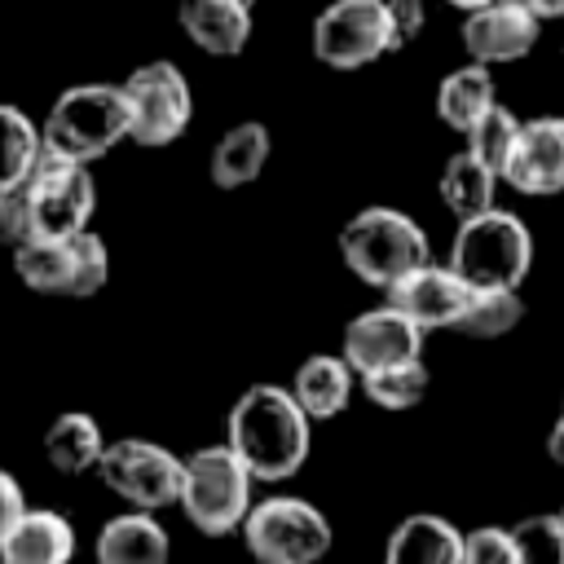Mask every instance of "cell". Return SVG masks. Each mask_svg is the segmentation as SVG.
<instances>
[{"label":"cell","instance_id":"obj_1","mask_svg":"<svg viewBox=\"0 0 564 564\" xmlns=\"http://www.w3.org/2000/svg\"><path fill=\"white\" fill-rule=\"evenodd\" d=\"M225 441L264 485L291 480L313 449V419L291 383H251L225 414Z\"/></svg>","mask_w":564,"mask_h":564},{"label":"cell","instance_id":"obj_2","mask_svg":"<svg viewBox=\"0 0 564 564\" xmlns=\"http://www.w3.org/2000/svg\"><path fill=\"white\" fill-rule=\"evenodd\" d=\"M44 150L79 163L106 159L119 141H132V106L123 84H70L53 97L40 123Z\"/></svg>","mask_w":564,"mask_h":564},{"label":"cell","instance_id":"obj_3","mask_svg":"<svg viewBox=\"0 0 564 564\" xmlns=\"http://www.w3.org/2000/svg\"><path fill=\"white\" fill-rule=\"evenodd\" d=\"M339 256L357 282L388 291L397 278H405L410 269L432 260V238L410 212L388 207V203H370L344 220Z\"/></svg>","mask_w":564,"mask_h":564},{"label":"cell","instance_id":"obj_4","mask_svg":"<svg viewBox=\"0 0 564 564\" xmlns=\"http://www.w3.org/2000/svg\"><path fill=\"white\" fill-rule=\"evenodd\" d=\"M251 485H256V476L247 471L238 449L229 441H216V445L185 454L176 507L203 538H229L242 529V520L256 502Z\"/></svg>","mask_w":564,"mask_h":564},{"label":"cell","instance_id":"obj_5","mask_svg":"<svg viewBox=\"0 0 564 564\" xmlns=\"http://www.w3.org/2000/svg\"><path fill=\"white\" fill-rule=\"evenodd\" d=\"M449 264L476 291L480 286H520L533 269V234L516 212L494 203L489 212L458 220L454 242H449Z\"/></svg>","mask_w":564,"mask_h":564},{"label":"cell","instance_id":"obj_6","mask_svg":"<svg viewBox=\"0 0 564 564\" xmlns=\"http://www.w3.org/2000/svg\"><path fill=\"white\" fill-rule=\"evenodd\" d=\"M13 273L35 295L88 300L110 278V251L93 229H79L70 238H26L22 247H13Z\"/></svg>","mask_w":564,"mask_h":564},{"label":"cell","instance_id":"obj_7","mask_svg":"<svg viewBox=\"0 0 564 564\" xmlns=\"http://www.w3.org/2000/svg\"><path fill=\"white\" fill-rule=\"evenodd\" d=\"M238 533L260 564H317L335 546V529L326 511L295 494H273L264 502H251Z\"/></svg>","mask_w":564,"mask_h":564},{"label":"cell","instance_id":"obj_8","mask_svg":"<svg viewBox=\"0 0 564 564\" xmlns=\"http://www.w3.org/2000/svg\"><path fill=\"white\" fill-rule=\"evenodd\" d=\"M181 471H185V458L172 454L159 441H145V436L106 441L101 463H97L101 485L115 498H123L128 507H145V511L176 507V498H181Z\"/></svg>","mask_w":564,"mask_h":564},{"label":"cell","instance_id":"obj_9","mask_svg":"<svg viewBox=\"0 0 564 564\" xmlns=\"http://www.w3.org/2000/svg\"><path fill=\"white\" fill-rule=\"evenodd\" d=\"M26 189H31L35 238H70L79 229H93V212H97L93 163L40 150V159L26 176Z\"/></svg>","mask_w":564,"mask_h":564},{"label":"cell","instance_id":"obj_10","mask_svg":"<svg viewBox=\"0 0 564 564\" xmlns=\"http://www.w3.org/2000/svg\"><path fill=\"white\" fill-rule=\"evenodd\" d=\"M313 57L330 70H361L392 53V26L383 0H330L313 18Z\"/></svg>","mask_w":564,"mask_h":564},{"label":"cell","instance_id":"obj_11","mask_svg":"<svg viewBox=\"0 0 564 564\" xmlns=\"http://www.w3.org/2000/svg\"><path fill=\"white\" fill-rule=\"evenodd\" d=\"M123 93L132 106V145L159 150V145H172L189 128L194 93L176 62H167V57L141 62L137 70H128Z\"/></svg>","mask_w":564,"mask_h":564},{"label":"cell","instance_id":"obj_12","mask_svg":"<svg viewBox=\"0 0 564 564\" xmlns=\"http://www.w3.org/2000/svg\"><path fill=\"white\" fill-rule=\"evenodd\" d=\"M463 53L485 66H511L542 40V18L520 0H489L463 13Z\"/></svg>","mask_w":564,"mask_h":564},{"label":"cell","instance_id":"obj_13","mask_svg":"<svg viewBox=\"0 0 564 564\" xmlns=\"http://www.w3.org/2000/svg\"><path fill=\"white\" fill-rule=\"evenodd\" d=\"M423 326L414 317H405L392 300L379 304V308H366L357 317H348L344 335H339V352L348 357V366L361 375L370 370H383L392 361H405V357H423Z\"/></svg>","mask_w":564,"mask_h":564},{"label":"cell","instance_id":"obj_14","mask_svg":"<svg viewBox=\"0 0 564 564\" xmlns=\"http://www.w3.org/2000/svg\"><path fill=\"white\" fill-rule=\"evenodd\" d=\"M502 181L529 198L564 194V115H533L520 123V137L502 163Z\"/></svg>","mask_w":564,"mask_h":564},{"label":"cell","instance_id":"obj_15","mask_svg":"<svg viewBox=\"0 0 564 564\" xmlns=\"http://www.w3.org/2000/svg\"><path fill=\"white\" fill-rule=\"evenodd\" d=\"M471 291L476 286L449 260L445 264L423 260L419 269H410L405 278H397L388 286V300L405 317H414L423 330H454L458 317H463V308H467V300H471Z\"/></svg>","mask_w":564,"mask_h":564},{"label":"cell","instance_id":"obj_16","mask_svg":"<svg viewBox=\"0 0 564 564\" xmlns=\"http://www.w3.org/2000/svg\"><path fill=\"white\" fill-rule=\"evenodd\" d=\"M176 26L207 57H238L251 40V4L247 0H176Z\"/></svg>","mask_w":564,"mask_h":564},{"label":"cell","instance_id":"obj_17","mask_svg":"<svg viewBox=\"0 0 564 564\" xmlns=\"http://www.w3.org/2000/svg\"><path fill=\"white\" fill-rule=\"evenodd\" d=\"M273 154V132L264 119H242L234 128L220 132V141L212 145V159H207V176L216 189H247L264 163Z\"/></svg>","mask_w":564,"mask_h":564},{"label":"cell","instance_id":"obj_18","mask_svg":"<svg viewBox=\"0 0 564 564\" xmlns=\"http://www.w3.org/2000/svg\"><path fill=\"white\" fill-rule=\"evenodd\" d=\"M97 560L101 564H163L172 555V538L159 524L154 511L145 507H128L119 516H110L97 533Z\"/></svg>","mask_w":564,"mask_h":564},{"label":"cell","instance_id":"obj_19","mask_svg":"<svg viewBox=\"0 0 564 564\" xmlns=\"http://www.w3.org/2000/svg\"><path fill=\"white\" fill-rule=\"evenodd\" d=\"M357 383H361V379H357V370L348 366L344 352H313V357H304V361L295 366V375H291V392H295V401L308 410L313 423L344 414L348 401H352V392H357Z\"/></svg>","mask_w":564,"mask_h":564},{"label":"cell","instance_id":"obj_20","mask_svg":"<svg viewBox=\"0 0 564 564\" xmlns=\"http://www.w3.org/2000/svg\"><path fill=\"white\" fill-rule=\"evenodd\" d=\"M383 555L388 564H463V529L436 511H414L388 533Z\"/></svg>","mask_w":564,"mask_h":564},{"label":"cell","instance_id":"obj_21","mask_svg":"<svg viewBox=\"0 0 564 564\" xmlns=\"http://www.w3.org/2000/svg\"><path fill=\"white\" fill-rule=\"evenodd\" d=\"M70 555H75V524L48 507H26L9 542L0 546L4 564H66Z\"/></svg>","mask_w":564,"mask_h":564},{"label":"cell","instance_id":"obj_22","mask_svg":"<svg viewBox=\"0 0 564 564\" xmlns=\"http://www.w3.org/2000/svg\"><path fill=\"white\" fill-rule=\"evenodd\" d=\"M498 181H502V172L489 167L480 154H471L463 145L441 163L436 194H441V203L449 207L454 220H467V216H480V212H489L498 203Z\"/></svg>","mask_w":564,"mask_h":564},{"label":"cell","instance_id":"obj_23","mask_svg":"<svg viewBox=\"0 0 564 564\" xmlns=\"http://www.w3.org/2000/svg\"><path fill=\"white\" fill-rule=\"evenodd\" d=\"M498 101V84H494V66L467 57L463 66H454L441 84H436V119L449 132H467L489 106Z\"/></svg>","mask_w":564,"mask_h":564},{"label":"cell","instance_id":"obj_24","mask_svg":"<svg viewBox=\"0 0 564 564\" xmlns=\"http://www.w3.org/2000/svg\"><path fill=\"white\" fill-rule=\"evenodd\" d=\"M40 445H44V458H48L53 471H62V476H88L101 463L106 436H101V423L88 410H62L44 427V441Z\"/></svg>","mask_w":564,"mask_h":564},{"label":"cell","instance_id":"obj_25","mask_svg":"<svg viewBox=\"0 0 564 564\" xmlns=\"http://www.w3.org/2000/svg\"><path fill=\"white\" fill-rule=\"evenodd\" d=\"M520 317H524L520 286H480V291H471L454 330L467 335V339H498V335L516 330Z\"/></svg>","mask_w":564,"mask_h":564},{"label":"cell","instance_id":"obj_26","mask_svg":"<svg viewBox=\"0 0 564 564\" xmlns=\"http://www.w3.org/2000/svg\"><path fill=\"white\" fill-rule=\"evenodd\" d=\"M40 150H44L40 123L26 110L0 101V189L26 181L35 159H40Z\"/></svg>","mask_w":564,"mask_h":564},{"label":"cell","instance_id":"obj_27","mask_svg":"<svg viewBox=\"0 0 564 564\" xmlns=\"http://www.w3.org/2000/svg\"><path fill=\"white\" fill-rule=\"evenodd\" d=\"M432 388V375L423 366V357H405V361H392L383 370H370L361 375V392L379 405V410H414Z\"/></svg>","mask_w":564,"mask_h":564},{"label":"cell","instance_id":"obj_28","mask_svg":"<svg viewBox=\"0 0 564 564\" xmlns=\"http://www.w3.org/2000/svg\"><path fill=\"white\" fill-rule=\"evenodd\" d=\"M520 115H511V106H502V101H494L467 132H463V145L471 150V154H480L489 167H498L502 172V163H507V154H511V145H516V137H520Z\"/></svg>","mask_w":564,"mask_h":564},{"label":"cell","instance_id":"obj_29","mask_svg":"<svg viewBox=\"0 0 564 564\" xmlns=\"http://www.w3.org/2000/svg\"><path fill=\"white\" fill-rule=\"evenodd\" d=\"M520 564H564V524L560 511H542V516H524L520 524H511Z\"/></svg>","mask_w":564,"mask_h":564},{"label":"cell","instance_id":"obj_30","mask_svg":"<svg viewBox=\"0 0 564 564\" xmlns=\"http://www.w3.org/2000/svg\"><path fill=\"white\" fill-rule=\"evenodd\" d=\"M463 564H520L516 538L507 524H480L463 533Z\"/></svg>","mask_w":564,"mask_h":564},{"label":"cell","instance_id":"obj_31","mask_svg":"<svg viewBox=\"0 0 564 564\" xmlns=\"http://www.w3.org/2000/svg\"><path fill=\"white\" fill-rule=\"evenodd\" d=\"M26 238H35V216H31V189L26 181L0 189V247H22Z\"/></svg>","mask_w":564,"mask_h":564},{"label":"cell","instance_id":"obj_32","mask_svg":"<svg viewBox=\"0 0 564 564\" xmlns=\"http://www.w3.org/2000/svg\"><path fill=\"white\" fill-rule=\"evenodd\" d=\"M388 4V26H392V53L414 44L427 26V4L423 0H383Z\"/></svg>","mask_w":564,"mask_h":564},{"label":"cell","instance_id":"obj_33","mask_svg":"<svg viewBox=\"0 0 564 564\" xmlns=\"http://www.w3.org/2000/svg\"><path fill=\"white\" fill-rule=\"evenodd\" d=\"M22 511H26V494H22V485H18V476L0 467V546L9 542V533H13V524L22 520Z\"/></svg>","mask_w":564,"mask_h":564},{"label":"cell","instance_id":"obj_34","mask_svg":"<svg viewBox=\"0 0 564 564\" xmlns=\"http://www.w3.org/2000/svg\"><path fill=\"white\" fill-rule=\"evenodd\" d=\"M546 454H551V463L564 467V410H560V419H555V427H551V436H546Z\"/></svg>","mask_w":564,"mask_h":564},{"label":"cell","instance_id":"obj_35","mask_svg":"<svg viewBox=\"0 0 564 564\" xmlns=\"http://www.w3.org/2000/svg\"><path fill=\"white\" fill-rule=\"evenodd\" d=\"M520 4H529L542 22H555V18H564V0H520Z\"/></svg>","mask_w":564,"mask_h":564},{"label":"cell","instance_id":"obj_36","mask_svg":"<svg viewBox=\"0 0 564 564\" xmlns=\"http://www.w3.org/2000/svg\"><path fill=\"white\" fill-rule=\"evenodd\" d=\"M445 4H449V9H463V13H467V9H476V4H489V0H445Z\"/></svg>","mask_w":564,"mask_h":564},{"label":"cell","instance_id":"obj_37","mask_svg":"<svg viewBox=\"0 0 564 564\" xmlns=\"http://www.w3.org/2000/svg\"><path fill=\"white\" fill-rule=\"evenodd\" d=\"M247 4H251V9H256V4H260V0H247Z\"/></svg>","mask_w":564,"mask_h":564},{"label":"cell","instance_id":"obj_38","mask_svg":"<svg viewBox=\"0 0 564 564\" xmlns=\"http://www.w3.org/2000/svg\"><path fill=\"white\" fill-rule=\"evenodd\" d=\"M560 524H564V507H560Z\"/></svg>","mask_w":564,"mask_h":564}]
</instances>
